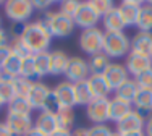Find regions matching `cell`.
Instances as JSON below:
<instances>
[{"label":"cell","instance_id":"obj_18","mask_svg":"<svg viewBox=\"0 0 152 136\" xmlns=\"http://www.w3.org/2000/svg\"><path fill=\"white\" fill-rule=\"evenodd\" d=\"M141 7H142V3L136 2V0H123V2L120 3L118 10H120L126 26L136 24V20H137V15H139Z\"/></svg>","mask_w":152,"mask_h":136},{"label":"cell","instance_id":"obj_51","mask_svg":"<svg viewBox=\"0 0 152 136\" xmlns=\"http://www.w3.org/2000/svg\"><path fill=\"white\" fill-rule=\"evenodd\" d=\"M151 60H152V52H151Z\"/></svg>","mask_w":152,"mask_h":136},{"label":"cell","instance_id":"obj_50","mask_svg":"<svg viewBox=\"0 0 152 136\" xmlns=\"http://www.w3.org/2000/svg\"><path fill=\"white\" fill-rule=\"evenodd\" d=\"M0 78H2V70H0Z\"/></svg>","mask_w":152,"mask_h":136},{"label":"cell","instance_id":"obj_20","mask_svg":"<svg viewBox=\"0 0 152 136\" xmlns=\"http://www.w3.org/2000/svg\"><path fill=\"white\" fill-rule=\"evenodd\" d=\"M131 112V104H126L118 99H110L108 101V120L112 121H120L123 117H126Z\"/></svg>","mask_w":152,"mask_h":136},{"label":"cell","instance_id":"obj_6","mask_svg":"<svg viewBox=\"0 0 152 136\" xmlns=\"http://www.w3.org/2000/svg\"><path fill=\"white\" fill-rule=\"evenodd\" d=\"M66 80L70 83H79V81H86L89 78V65L84 58L81 57H70L66 67Z\"/></svg>","mask_w":152,"mask_h":136},{"label":"cell","instance_id":"obj_37","mask_svg":"<svg viewBox=\"0 0 152 136\" xmlns=\"http://www.w3.org/2000/svg\"><path fill=\"white\" fill-rule=\"evenodd\" d=\"M110 128L105 126V125H94V126L89 128L88 136H110Z\"/></svg>","mask_w":152,"mask_h":136},{"label":"cell","instance_id":"obj_3","mask_svg":"<svg viewBox=\"0 0 152 136\" xmlns=\"http://www.w3.org/2000/svg\"><path fill=\"white\" fill-rule=\"evenodd\" d=\"M131 41L125 33H104V49L102 52L108 58H120L125 57L129 50Z\"/></svg>","mask_w":152,"mask_h":136},{"label":"cell","instance_id":"obj_29","mask_svg":"<svg viewBox=\"0 0 152 136\" xmlns=\"http://www.w3.org/2000/svg\"><path fill=\"white\" fill-rule=\"evenodd\" d=\"M34 65L37 76H45L50 73V52H41L34 55Z\"/></svg>","mask_w":152,"mask_h":136},{"label":"cell","instance_id":"obj_36","mask_svg":"<svg viewBox=\"0 0 152 136\" xmlns=\"http://www.w3.org/2000/svg\"><path fill=\"white\" fill-rule=\"evenodd\" d=\"M79 5H81V2H76V0H66V2L61 3L60 7V13H63V15L70 16V18H75L76 12H78Z\"/></svg>","mask_w":152,"mask_h":136},{"label":"cell","instance_id":"obj_23","mask_svg":"<svg viewBox=\"0 0 152 136\" xmlns=\"http://www.w3.org/2000/svg\"><path fill=\"white\" fill-rule=\"evenodd\" d=\"M70 57L63 50H53L50 52V73L52 75H65L68 67Z\"/></svg>","mask_w":152,"mask_h":136},{"label":"cell","instance_id":"obj_43","mask_svg":"<svg viewBox=\"0 0 152 136\" xmlns=\"http://www.w3.org/2000/svg\"><path fill=\"white\" fill-rule=\"evenodd\" d=\"M89 130L88 128H76L75 131H71V136H88Z\"/></svg>","mask_w":152,"mask_h":136},{"label":"cell","instance_id":"obj_30","mask_svg":"<svg viewBox=\"0 0 152 136\" xmlns=\"http://www.w3.org/2000/svg\"><path fill=\"white\" fill-rule=\"evenodd\" d=\"M57 121H58V130L71 131L75 125V112L73 109H60L57 112Z\"/></svg>","mask_w":152,"mask_h":136},{"label":"cell","instance_id":"obj_12","mask_svg":"<svg viewBox=\"0 0 152 136\" xmlns=\"http://www.w3.org/2000/svg\"><path fill=\"white\" fill-rule=\"evenodd\" d=\"M102 76H104V80L107 81V84L110 86L112 91H115L118 86H121L126 80H128V70H126V67L121 65V63L112 62L110 65L107 67V70L104 71Z\"/></svg>","mask_w":152,"mask_h":136},{"label":"cell","instance_id":"obj_16","mask_svg":"<svg viewBox=\"0 0 152 136\" xmlns=\"http://www.w3.org/2000/svg\"><path fill=\"white\" fill-rule=\"evenodd\" d=\"M34 128L37 131H41L42 135L50 136L58 130V121H57L55 113H49V112H41L34 123Z\"/></svg>","mask_w":152,"mask_h":136},{"label":"cell","instance_id":"obj_45","mask_svg":"<svg viewBox=\"0 0 152 136\" xmlns=\"http://www.w3.org/2000/svg\"><path fill=\"white\" fill-rule=\"evenodd\" d=\"M24 136H45V135H42L41 131H37L34 126H32V130H29V131H28V133L24 135Z\"/></svg>","mask_w":152,"mask_h":136},{"label":"cell","instance_id":"obj_41","mask_svg":"<svg viewBox=\"0 0 152 136\" xmlns=\"http://www.w3.org/2000/svg\"><path fill=\"white\" fill-rule=\"evenodd\" d=\"M0 136H15L5 123H0Z\"/></svg>","mask_w":152,"mask_h":136},{"label":"cell","instance_id":"obj_26","mask_svg":"<svg viewBox=\"0 0 152 136\" xmlns=\"http://www.w3.org/2000/svg\"><path fill=\"white\" fill-rule=\"evenodd\" d=\"M20 67H21V57H18L16 53H12L8 57V60L0 68L2 70V76L15 80V78L20 76Z\"/></svg>","mask_w":152,"mask_h":136},{"label":"cell","instance_id":"obj_11","mask_svg":"<svg viewBox=\"0 0 152 136\" xmlns=\"http://www.w3.org/2000/svg\"><path fill=\"white\" fill-rule=\"evenodd\" d=\"M144 123H146V120H144V117L141 115L139 112H136V110H131V112L128 113L126 117H123V118L117 123V133H139V131H142L144 128Z\"/></svg>","mask_w":152,"mask_h":136},{"label":"cell","instance_id":"obj_33","mask_svg":"<svg viewBox=\"0 0 152 136\" xmlns=\"http://www.w3.org/2000/svg\"><path fill=\"white\" fill-rule=\"evenodd\" d=\"M89 5L92 7V10L97 13L100 18H102L105 13H108L112 8H113V3L110 0H89Z\"/></svg>","mask_w":152,"mask_h":136},{"label":"cell","instance_id":"obj_21","mask_svg":"<svg viewBox=\"0 0 152 136\" xmlns=\"http://www.w3.org/2000/svg\"><path fill=\"white\" fill-rule=\"evenodd\" d=\"M137 89H139V88H137L136 81L128 78V80H126L121 86H118V88L115 89V99L123 101L126 104H131L133 101H134V97H136Z\"/></svg>","mask_w":152,"mask_h":136},{"label":"cell","instance_id":"obj_34","mask_svg":"<svg viewBox=\"0 0 152 136\" xmlns=\"http://www.w3.org/2000/svg\"><path fill=\"white\" fill-rule=\"evenodd\" d=\"M137 88L141 89H152V67L149 68V70L142 71L141 75H137V76L134 78Z\"/></svg>","mask_w":152,"mask_h":136},{"label":"cell","instance_id":"obj_24","mask_svg":"<svg viewBox=\"0 0 152 136\" xmlns=\"http://www.w3.org/2000/svg\"><path fill=\"white\" fill-rule=\"evenodd\" d=\"M73 89H75V102L78 104V105H88L91 101H94V96L91 92V88H89L88 80L79 81V83H75Z\"/></svg>","mask_w":152,"mask_h":136},{"label":"cell","instance_id":"obj_13","mask_svg":"<svg viewBox=\"0 0 152 136\" xmlns=\"http://www.w3.org/2000/svg\"><path fill=\"white\" fill-rule=\"evenodd\" d=\"M50 94H52V91H50V88H47V84H44V83H32L29 92H28V96H26V99H28V102L31 104L32 109L42 110Z\"/></svg>","mask_w":152,"mask_h":136},{"label":"cell","instance_id":"obj_8","mask_svg":"<svg viewBox=\"0 0 152 136\" xmlns=\"http://www.w3.org/2000/svg\"><path fill=\"white\" fill-rule=\"evenodd\" d=\"M52 96L55 97V101L60 105V109H73V105H76L73 83H70V81H61V83H58L52 89Z\"/></svg>","mask_w":152,"mask_h":136},{"label":"cell","instance_id":"obj_38","mask_svg":"<svg viewBox=\"0 0 152 136\" xmlns=\"http://www.w3.org/2000/svg\"><path fill=\"white\" fill-rule=\"evenodd\" d=\"M13 53L12 50V45L7 44V45H0V68H2V65L8 60V57Z\"/></svg>","mask_w":152,"mask_h":136},{"label":"cell","instance_id":"obj_4","mask_svg":"<svg viewBox=\"0 0 152 136\" xmlns=\"http://www.w3.org/2000/svg\"><path fill=\"white\" fill-rule=\"evenodd\" d=\"M79 47L89 55H96V53L102 52L104 49V33L99 28H89L84 29L79 34Z\"/></svg>","mask_w":152,"mask_h":136},{"label":"cell","instance_id":"obj_47","mask_svg":"<svg viewBox=\"0 0 152 136\" xmlns=\"http://www.w3.org/2000/svg\"><path fill=\"white\" fill-rule=\"evenodd\" d=\"M110 136H120V135H118V133H113V131H112V133H110Z\"/></svg>","mask_w":152,"mask_h":136},{"label":"cell","instance_id":"obj_44","mask_svg":"<svg viewBox=\"0 0 152 136\" xmlns=\"http://www.w3.org/2000/svg\"><path fill=\"white\" fill-rule=\"evenodd\" d=\"M50 136H71V131H66V130H57L53 135Z\"/></svg>","mask_w":152,"mask_h":136},{"label":"cell","instance_id":"obj_49","mask_svg":"<svg viewBox=\"0 0 152 136\" xmlns=\"http://www.w3.org/2000/svg\"><path fill=\"white\" fill-rule=\"evenodd\" d=\"M2 105H3V102H2V101H0V107H2Z\"/></svg>","mask_w":152,"mask_h":136},{"label":"cell","instance_id":"obj_1","mask_svg":"<svg viewBox=\"0 0 152 136\" xmlns=\"http://www.w3.org/2000/svg\"><path fill=\"white\" fill-rule=\"evenodd\" d=\"M20 37L31 55H36V53H41V52H47L52 36L39 20V21H34V23L24 24V29Z\"/></svg>","mask_w":152,"mask_h":136},{"label":"cell","instance_id":"obj_9","mask_svg":"<svg viewBox=\"0 0 152 136\" xmlns=\"http://www.w3.org/2000/svg\"><path fill=\"white\" fill-rule=\"evenodd\" d=\"M86 107V115L94 125H104L108 120V99H94Z\"/></svg>","mask_w":152,"mask_h":136},{"label":"cell","instance_id":"obj_10","mask_svg":"<svg viewBox=\"0 0 152 136\" xmlns=\"http://www.w3.org/2000/svg\"><path fill=\"white\" fill-rule=\"evenodd\" d=\"M100 16L97 15L96 12L92 10V7L89 5L88 2H83L79 5L78 12L73 18L75 21V26H79L83 29H89V28H96V24L99 23Z\"/></svg>","mask_w":152,"mask_h":136},{"label":"cell","instance_id":"obj_39","mask_svg":"<svg viewBox=\"0 0 152 136\" xmlns=\"http://www.w3.org/2000/svg\"><path fill=\"white\" fill-rule=\"evenodd\" d=\"M31 3H32V8L47 10V12H49V8L52 7V2H50V0H45V2H42V0H37V2H31Z\"/></svg>","mask_w":152,"mask_h":136},{"label":"cell","instance_id":"obj_46","mask_svg":"<svg viewBox=\"0 0 152 136\" xmlns=\"http://www.w3.org/2000/svg\"><path fill=\"white\" fill-rule=\"evenodd\" d=\"M118 135H120V133H118ZM120 136H144V133H142V131H139V133H123Z\"/></svg>","mask_w":152,"mask_h":136},{"label":"cell","instance_id":"obj_19","mask_svg":"<svg viewBox=\"0 0 152 136\" xmlns=\"http://www.w3.org/2000/svg\"><path fill=\"white\" fill-rule=\"evenodd\" d=\"M88 83H89V88H91L94 99H107V96L112 91L102 75H89Z\"/></svg>","mask_w":152,"mask_h":136},{"label":"cell","instance_id":"obj_31","mask_svg":"<svg viewBox=\"0 0 152 136\" xmlns=\"http://www.w3.org/2000/svg\"><path fill=\"white\" fill-rule=\"evenodd\" d=\"M20 76L24 78V80H29L31 78H36L37 73H36V65H34V55H28L21 58V67H20Z\"/></svg>","mask_w":152,"mask_h":136},{"label":"cell","instance_id":"obj_35","mask_svg":"<svg viewBox=\"0 0 152 136\" xmlns=\"http://www.w3.org/2000/svg\"><path fill=\"white\" fill-rule=\"evenodd\" d=\"M32 86V81L29 80H24V78L18 76L15 78V88H16V96H20V97H26L28 92H29Z\"/></svg>","mask_w":152,"mask_h":136},{"label":"cell","instance_id":"obj_32","mask_svg":"<svg viewBox=\"0 0 152 136\" xmlns=\"http://www.w3.org/2000/svg\"><path fill=\"white\" fill-rule=\"evenodd\" d=\"M32 110L31 104L28 102L26 97H20L16 96L12 102L8 104V112H15V113H24V115H29V112Z\"/></svg>","mask_w":152,"mask_h":136},{"label":"cell","instance_id":"obj_48","mask_svg":"<svg viewBox=\"0 0 152 136\" xmlns=\"http://www.w3.org/2000/svg\"><path fill=\"white\" fill-rule=\"evenodd\" d=\"M0 29H2V20H0Z\"/></svg>","mask_w":152,"mask_h":136},{"label":"cell","instance_id":"obj_40","mask_svg":"<svg viewBox=\"0 0 152 136\" xmlns=\"http://www.w3.org/2000/svg\"><path fill=\"white\" fill-rule=\"evenodd\" d=\"M144 136H152V115L147 117L146 123H144Z\"/></svg>","mask_w":152,"mask_h":136},{"label":"cell","instance_id":"obj_28","mask_svg":"<svg viewBox=\"0 0 152 136\" xmlns=\"http://www.w3.org/2000/svg\"><path fill=\"white\" fill-rule=\"evenodd\" d=\"M110 58L105 55L104 52H99L96 53V55L91 57V60H89V73L91 75H104V71L107 70V67L110 65Z\"/></svg>","mask_w":152,"mask_h":136},{"label":"cell","instance_id":"obj_2","mask_svg":"<svg viewBox=\"0 0 152 136\" xmlns=\"http://www.w3.org/2000/svg\"><path fill=\"white\" fill-rule=\"evenodd\" d=\"M41 23L47 28L50 36H55V37H68L75 31L73 18L63 15L60 12H50V10L45 12V15L41 20Z\"/></svg>","mask_w":152,"mask_h":136},{"label":"cell","instance_id":"obj_14","mask_svg":"<svg viewBox=\"0 0 152 136\" xmlns=\"http://www.w3.org/2000/svg\"><path fill=\"white\" fill-rule=\"evenodd\" d=\"M129 52L151 57V52H152V33H142V31H139V33L133 37L131 44H129Z\"/></svg>","mask_w":152,"mask_h":136},{"label":"cell","instance_id":"obj_7","mask_svg":"<svg viewBox=\"0 0 152 136\" xmlns=\"http://www.w3.org/2000/svg\"><path fill=\"white\" fill-rule=\"evenodd\" d=\"M5 125L15 136H24L29 130H32V118L31 115H24V113L8 112L5 118Z\"/></svg>","mask_w":152,"mask_h":136},{"label":"cell","instance_id":"obj_15","mask_svg":"<svg viewBox=\"0 0 152 136\" xmlns=\"http://www.w3.org/2000/svg\"><path fill=\"white\" fill-rule=\"evenodd\" d=\"M151 67H152L151 57L139 55V53H133V52L128 53V58H126V70H128V73L134 75V78L137 76V75H141L142 71L149 70Z\"/></svg>","mask_w":152,"mask_h":136},{"label":"cell","instance_id":"obj_22","mask_svg":"<svg viewBox=\"0 0 152 136\" xmlns=\"http://www.w3.org/2000/svg\"><path fill=\"white\" fill-rule=\"evenodd\" d=\"M133 104L136 105V112H139L141 115L147 112H152V89H137L136 97Z\"/></svg>","mask_w":152,"mask_h":136},{"label":"cell","instance_id":"obj_5","mask_svg":"<svg viewBox=\"0 0 152 136\" xmlns=\"http://www.w3.org/2000/svg\"><path fill=\"white\" fill-rule=\"evenodd\" d=\"M34 8L32 3L28 0H8L5 2V15L13 23H24L29 20Z\"/></svg>","mask_w":152,"mask_h":136},{"label":"cell","instance_id":"obj_25","mask_svg":"<svg viewBox=\"0 0 152 136\" xmlns=\"http://www.w3.org/2000/svg\"><path fill=\"white\" fill-rule=\"evenodd\" d=\"M136 26L142 33H152V5L151 3H146V5L141 7L139 15H137V20H136Z\"/></svg>","mask_w":152,"mask_h":136},{"label":"cell","instance_id":"obj_27","mask_svg":"<svg viewBox=\"0 0 152 136\" xmlns=\"http://www.w3.org/2000/svg\"><path fill=\"white\" fill-rule=\"evenodd\" d=\"M16 97V88H15V80L12 78H0V101L3 104H10Z\"/></svg>","mask_w":152,"mask_h":136},{"label":"cell","instance_id":"obj_42","mask_svg":"<svg viewBox=\"0 0 152 136\" xmlns=\"http://www.w3.org/2000/svg\"><path fill=\"white\" fill-rule=\"evenodd\" d=\"M8 42V34H7L5 29H0V45H7Z\"/></svg>","mask_w":152,"mask_h":136},{"label":"cell","instance_id":"obj_17","mask_svg":"<svg viewBox=\"0 0 152 136\" xmlns=\"http://www.w3.org/2000/svg\"><path fill=\"white\" fill-rule=\"evenodd\" d=\"M102 21H104L107 33H123V29L126 28L125 20H123L118 7H113L108 13H105L102 16Z\"/></svg>","mask_w":152,"mask_h":136}]
</instances>
